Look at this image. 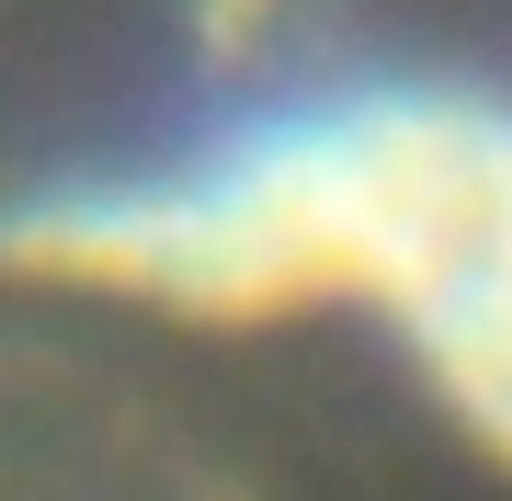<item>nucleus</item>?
Masks as SVG:
<instances>
[{"label":"nucleus","mask_w":512,"mask_h":501,"mask_svg":"<svg viewBox=\"0 0 512 501\" xmlns=\"http://www.w3.org/2000/svg\"><path fill=\"white\" fill-rule=\"evenodd\" d=\"M0 274L353 319L512 467V0H0Z\"/></svg>","instance_id":"1"}]
</instances>
